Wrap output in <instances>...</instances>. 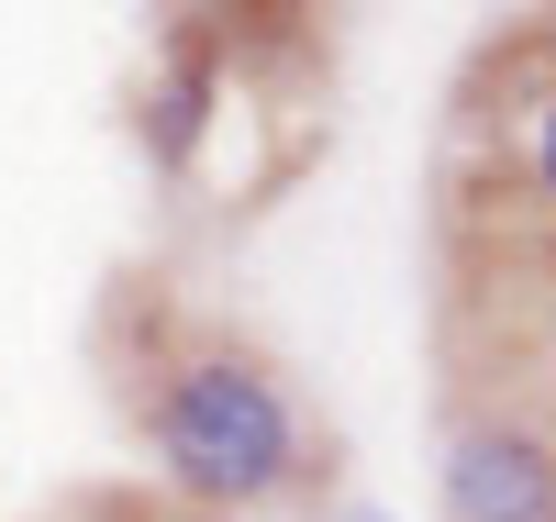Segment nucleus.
Masks as SVG:
<instances>
[{
  "label": "nucleus",
  "instance_id": "f257e3e1",
  "mask_svg": "<svg viewBox=\"0 0 556 522\" xmlns=\"http://www.w3.org/2000/svg\"><path fill=\"white\" fill-rule=\"evenodd\" d=\"M134 434L178 500L223 522H267L278 500L323 489V422L301 378L245 334H167L134 378Z\"/></svg>",
  "mask_w": 556,
  "mask_h": 522
},
{
  "label": "nucleus",
  "instance_id": "39448f33",
  "mask_svg": "<svg viewBox=\"0 0 556 522\" xmlns=\"http://www.w3.org/2000/svg\"><path fill=\"white\" fill-rule=\"evenodd\" d=\"M146 522H223V511H146Z\"/></svg>",
  "mask_w": 556,
  "mask_h": 522
},
{
  "label": "nucleus",
  "instance_id": "f03ea898",
  "mask_svg": "<svg viewBox=\"0 0 556 522\" xmlns=\"http://www.w3.org/2000/svg\"><path fill=\"white\" fill-rule=\"evenodd\" d=\"M445 522H556V422L534 400H468L434 434Z\"/></svg>",
  "mask_w": 556,
  "mask_h": 522
},
{
  "label": "nucleus",
  "instance_id": "7ed1b4c3",
  "mask_svg": "<svg viewBox=\"0 0 556 522\" xmlns=\"http://www.w3.org/2000/svg\"><path fill=\"white\" fill-rule=\"evenodd\" d=\"M513 167H523V189H534V201L556 212V78H545L534 101H523V133H513Z\"/></svg>",
  "mask_w": 556,
  "mask_h": 522
},
{
  "label": "nucleus",
  "instance_id": "20e7f679",
  "mask_svg": "<svg viewBox=\"0 0 556 522\" xmlns=\"http://www.w3.org/2000/svg\"><path fill=\"white\" fill-rule=\"evenodd\" d=\"M345 522H401V511H379V500H356V511H345Z\"/></svg>",
  "mask_w": 556,
  "mask_h": 522
}]
</instances>
